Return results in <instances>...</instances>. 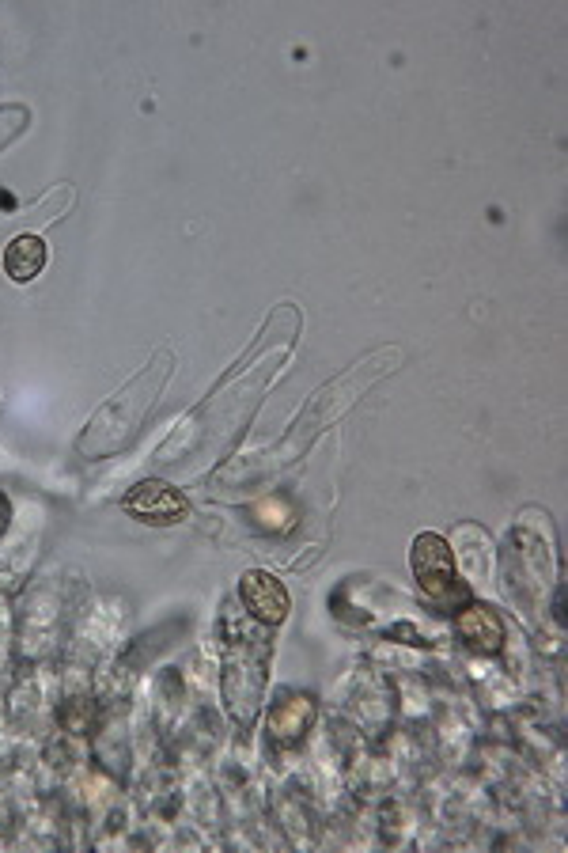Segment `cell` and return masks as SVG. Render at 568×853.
Returning <instances> with one entry per match:
<instances>
[{"label": "cell", "instance_id": "cell-1", "mask_svg": "<svg viewBox=\"0 0 568 853\" xmlns=\"http://www.w3.org/2000/svg\"><path fill=\"white\" fill-rule=\"evenodd\" d=\"M409 569L428 599H444L455 588V554L444 535L421 531L409 546Z\"/></svg>", "mask_w": 568, "mask_h": 853}, {"label": "cell", "instance_id": "cell-2", "mask_svg": "<svg viewBox=\"0 0 568 853\" xmlns=\"http://www.w3.org/2000/svg\"><path fill=\"white\" fill-rule=\"evenodd\" d=\"M122 509L129 516H137L144 524H178V520H186L190 516V505H186V497L175 490V486H167L160 478H148V482H137L133 490L125 493Z\"/></svg>", "mask_w": 568, "mask_h": 853}, {"label": "cell", "instance_id": "cell-3", "mask_svg": "<svg viewBox=\"0 0 568 853\" xmlns=\"http://www.w3.org/2000/svg\"><path fill=\"white\" fill-rule=\"evenodd\" d=\"M239 599H243V607L250 611V618H258V622H266V626L284 622L288 607H292L288 588H284L273 573H266V569H250V573H243V581H239Z\"/></svg>", "mask_w": 568, "mask_h": 853}, {"label": "cell", "instance_id": "cell-4", "mask_svg": "<svg viewBox=\"0 0 568 853\" xmlns=\"http://www.w3.org/2000/svg\"><path fill=\"white\" fill-rule=\"evenodd\" d=\"M455 630L459 637L470 645V649H478V653H497L500 645H504V622L493 607H485V603H470L466 611L455 615Z\"/></svg>", "mask_w": 568, "mask_h": 853}, {"label": "cell", "instance_id": "cell-5", "mask_svg": "<svg viewBox=\"0 0 568 853\" xmlns=\"http://www.w3.org/2000/svg\"><path fill=\"white\" fill-rule=\"evenodd\" d=\"M311 721H315V698L311 694H284L281 702L269 709V736L281 744H292L311 728Z\"/></svg>", "mask_w": 568, "mask_h": 853}, {"label": "cell", "instance_id": "cell-6", "mask_svg": "<svg viewBox=\"0 0 568 853\" xmlns=\"http://www.w3.org/2000/svg\"><path fill=\"white\" fill-rule=\"evenodd\" d=\"M4 270L16 285L35 281L38 273L46 270V243L42 236H16L4 251Z\"/></svg>", "mask_w": 568, "mask_h": 853}, {"label": "cell", "instance_id": "cell-7", "mask_svg": "<svg viewBox=\"0 0 568 853\" xmlns=\"http://www.w3.org/2000/svg\"><path fill=\"white\" fill-rule=\"evenodd\" d=\"M254 520L266 527V531L284 535V531H292V524H296V512L288 509V501H281V497H269V501H262L254 509Z\"/></svg>", "mask_w": 568, "mask_h": 853}, {"label": "cell", "instance_id": "cell-8", "mask_svg": "<svg viewBox=\"0 0 568 853\" xmlns=\"http://www.w3.org/2000/svg\"><path fill=\"white\" fill-rule=\"evenodd\" d=\"M8 524H12V501L0 493V535L8 531Z\"/></svg>", "mask_w": 568, "mask_h": 853}]
</instances>
